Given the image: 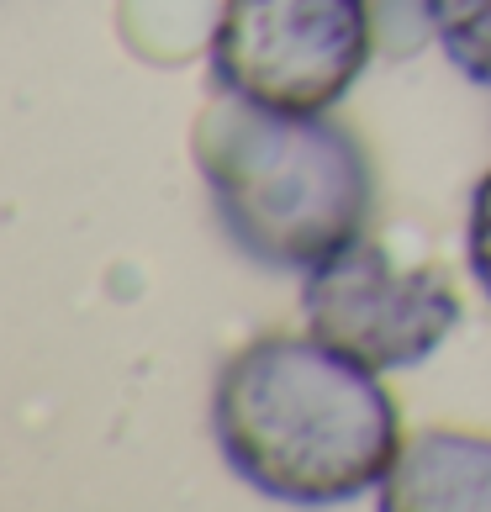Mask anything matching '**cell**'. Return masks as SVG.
Here are the masks:
<instances>
[{"instance_id":"1","label":"cell","mask_w":491,"mask_h":512,"mask_svg":"<svg viewBox=\"0 0 491 512\" xmlns=\"http://www.w3.org/2000/svg\"><path fill=\"white\" fill-rule=\"evenodd\" d=\"M212 433L238 481L291 507L381 491L407 444L381 375L312 333H270L238 349L212 391Z\"/></svg>"},{"instance_id":"2","label":"cell","mask_w":491,"mask_h":512,"mask_svg":"<svg viewBox=\"0 0 491 512\" xmlns=\"http://www.w3.org/2000/svg\"><path fill=\"white\" fill-rule=\"evenodd\" d=\"M191 154L222 233L264 270L301 275L370 222V154L328 111L291 117L217 90L191 127Z\"/></svg>"},{"instance_id":"3","label":"cell","mask_w":491,"mask_h":512,"mask_svg":"<svg viewBox=\"0 0 491 512\" xmlns=\"http://www.w3.org/2000/svg\"><path fill=\"white\" fill-rule=\"evenodd\" d=\"M375 48L370 0H222L206 59L228 96L317 117L349 96Z\"/></svg>"},{"instance_id":"4","label":"cell","mask_w":491,"mask_h":512,"mask_svg":"<svg viewBox=\"0 0 491 512\" xmlns=\"http://www.w3.org/2000/svg\"><path fill=\"white\" fill-rule=\"evenodd\" d=\"M301 317L328 349L386 375L433 359L465 312L439 264H402L381 238L354 233L301 270Z\"/></svg>"},{"instance_id":"5","label":"cell","mask_w":491,"mask_h":512,"mask_svg":"<svg viewBox=\"0 0 491 512\" xmlns=\"http://www.w3.org/2000/svg\"><path fill=\"white\" fill-rule=\"evenodd\" d=\"M386 512H491V433L423 428L375 491Z\"/></svg>"},{"instance_id":"6","label":"cell","mask_w":491,"mask_h":512,"mask_svg":"<svg viewBox=\"0 0 491 512\" xmlns=\"http://www.w3.org/2000/svg\"><path fill=\"white\" fill-rule=\"evenodd\" d=\"M222 0H122V37L148 64L175 69L196 48H212Z\"/></svg>"},{"instance_id":"7","label":"cell","mask_w":491,"mask_h":512,"mask_svg":"<svg viewBox=\"0 0 491 512\" xmlns=\"http://www.w3.org/2000/svg\"><path fill=\"white\" fill-rule=\"evenodd\" d=\"M428 32L470 85L491 90V0H423Z\"/></svg>"},{"instance_id":"8","label":"cell","mask_w":491,"mask_h":512,"mask_svg":"<svg viewBox=\"0 0 491 512\" xmlns=\"http://www.w3.org/2000/svg\"><path fill=\"white\" fill-rule=\"evenodd\" d=\"M370 11H375V43H381L386 59H412L433 37L423 0H370Z\"/></svg>"},{"instance_id":"9","label":"cell","mask_w":491,"mask_h":512,"mask_svg":"<svg viewBox=\"0 0 491 512\" xmlns=\"http://www.w3.org/2000/svg\"><path fill=\"white\" fill-rule=\"evenodd\" d=\"M465 259L476 286L491 296V169L481 175V185L470 191V217H465Z\"/></svg>"}]
</instances>
